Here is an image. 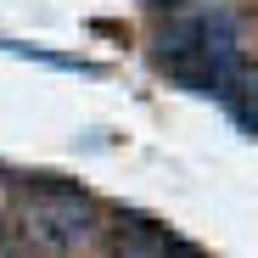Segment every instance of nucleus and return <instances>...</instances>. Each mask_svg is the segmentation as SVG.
<instances>
[{"label":"nucleus","mask_w":258,"mask_h":258,"mask_svg":"<svg viewBox=\"0 0 258 258\" xmlns=\"http://www.w3.org/2000/svg\"><path fill=\"white\" fill-rule=\"evenodd\" d=\"M17 185H23V225L17 230L28 236V247L62 258V252H79L101 236V213L79 185H62L51 174H17Z\"/></svg>","instance_id":"f257e3e1"},{"label":"nucleus","mask_w":258,"mask_h":258,"mask_svg":"<svg viewBox=\"0 0 258 258\" xmlns=\"http://www.w3.org/2000/svg\"><path fill=\"white\" fill-rule=\"evenodd\" d=\"M163 252H168V230H157L141 213H123L118 219V247L107 258H163Z\"/></svg>","instance_id":"f03ea898"},{"label":"nucleus","mask_w":258,"mask_h":258,"mask_svg":"<svg viewBox=\"0 0 258 258\" xmlns=\"http://www.w3.org/2000/svg\"><path fill=\"white\" fill-rule=\"evenodd\" d=\"M225 101H230L236 123L258 135V73H252V68H241V73H236V84L225 90Z\"/></svg>","instance_id":"7ed1b4c3"},{"label":"nucleus","mask_w":258,"mask_h":258,"mask_svg":"<svg viewBox=\"0 0 258 258\" xmlns=\"http://www.w3.org/2000/svg\"><path fill=\"white\" fill-rule=\"evenodd\" d=\"M0 252H6V258H34L28 236H17V225H6V219H0Z\"/></svg>","instance_id":"20e7f679"},{"label":"nucleus","mask_w":258,"mask_h":258,"mask_svg":"<svg viewBox=\"0 0 258 258\" xmlns=\"http://www.w3.org/2000/svg\"><path fill=\"white\" fill-rule=\"evenodd\" d=\"M152 6H174V12H180V6H191V0H152Z\"/></svg>","instance_id":"39448f33"}]
</instances>
